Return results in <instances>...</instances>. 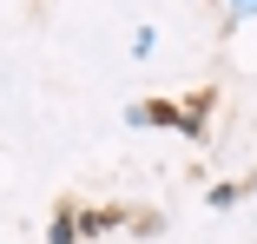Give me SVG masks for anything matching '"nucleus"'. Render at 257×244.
Returning a JSON list of instances; mask_svg holds the SVG:
<instances>
[{
    "mask_svg": "<svg viewBox=\"0 0 257 244\" xmlns=\"http://www.w3.org/2000/svg\"><path fill=\"white\" fill-rule=\"evenodd\" d=\"M46 237H53V244H73V211L60 205V218H53V231H46Z\"/></svg>",
    "mask_w": 257,
    "mask_h": 244,
    "instance_id": "nucleus-1",
    "label": "nucleus"
}]
</instances>
